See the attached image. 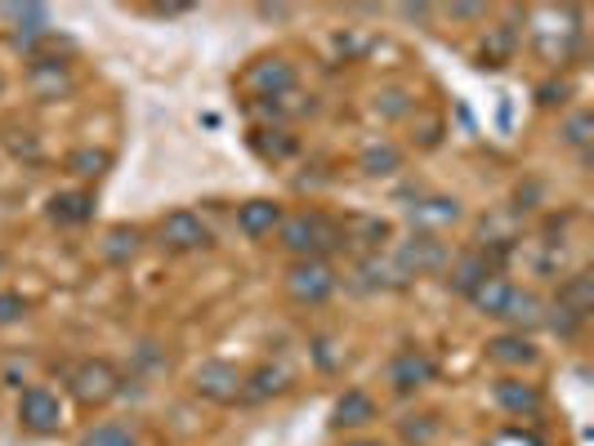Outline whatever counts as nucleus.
<instances>
[{"instance_id": "1", "label": "nucleus", "mask_w": 594, "mask_h": 446, "mask_svg": "<svg viewBox=\"0 0 594 446\" xmlns=\"http://www.w3.org/2000/svg\"><path fill=\"white\" fill-rule=\"evenodd\" d=\"M63 379H68V393L81 407H108L125 385L121 370L108 357H81V362H72L68 370H63Z\"/></svg>"}, {"instance_id": "2", "label": "nucleus", "mask_w": 594, "mask_h": 446, "mask_svg": "<svg viewBox=\"0 0 594 446\" xmlns=\"http://www.w3.org/2000/svg\"><path fill=\"white\" fill-rule=\"evenodd\" d=\"M278 232H282V245L295 254V260H322L326 250L340 245V228H336L332 219L313 215V210H304V215H282Z\"/></svg>"}, {"instance_id": "3", "label": "nucleus", "mask_w": 594, "mask_h": 446, "mask_svg": "<svg viewBox=\"0 0 594 446\" xmlns=\"http://www.w3.org/2000/svg\"><path fill=\"white\" fill-rule=\"evenodd\" d=\"M336 286H340V277H336V268L326 260H295L287 268V290H291L295 304L317 308V304H326L336 295Z\"/></svg>"}, {"instance_id": "4", "label": "nucleus", "mask_w": 594, "mask_h": 446, "mask_svg": "<svg viewBox=\"0 0 594 446\" xmlns=\"http://www.w3.org/2000/svg\"><path fill=\"white\" fill-rule=\"evenodd\" d=\"M242 90L255 94L259 103H273V99H282V94L295 90V68H291L287 58H259V62H250V68H246Z\"/></svg>"}, {"instance_id": "5", "label": "nucleus", "mask_w": 594, "mask_h": 446, "mask_svg": "<svg viewBox=\"0 0 594 446\" xmlns=\"http://www.w3.org/2000/svg\"><path fill=\"white\" fill-rule=\"evenodd\" d=\"M403 277H421V273H442L447 268V245L434 232H412L399 245V260H393Z\"/></svg>"}, {"instance_id": "6", "label": "nucleus", "mask_w": 594, "mask_h": 446, "mask_svg": "<svg viewBox=\"0 0 594 446\" xmlns=\"http://www.w3.org/2000/svg\"><path fill=\"white\" fill-rule=\"evenodd\" d=\"M192 389L202 393L206 402L228 407V402H237V398H242V370H237V366H228V362H202V366L192 370Z\"/></svg>"}, {"instance_id": "7", "label": "nucleus", "mask_w": 594, "mask_h": 446, "mask_svg": "<svg viewBox=\"0 0 594 446\" xmlns=\"http://www.w3.org/2000/svg\"><path fill=\"white\" fill-rule=\"evenodd\" d=\"M157 237H161V245H170V250H179V254L206 250V245H211V228L202 224V215H192V210H170V215L161 219Z\"/></svg>"}, {"instance_id": "8", "label": "nucleus", "mask_w": 594, "mask_h": 446, "mask_svg": "<svg viewBox=\"0 0 594 446\" xmlns=\"http://www.w3.org/2000/svg\"><path fill=\"white\" fill-rule=\"evenodd\" d=\"M389 385H393V393H416V389L434 385V357L425 348H399L389 362Z\"/></svg>"}, {"instance_id": "9", "label": "nucleus", "mask_w": 594, "mask_h": 446, "mask_svg": "<svg viewBox=\"0 0 594 446\" xmlns=\"http://www.w3.org/2000/svg\"><path fill=\"white\" fill-rule=\"evenodd\" d=\"M19 424L27 428V433H54L58 424H63V402L49 393V389H41V385H32V389H23V398H19Z\"/></svg>"}, {"instance_id": "10", "label": "nucleus", "mask_w": 594, "mask_h": 446, "mask_svg": "<svg viewBox=\"0 0 594 446\" xmlns=\"http://www.w3.org/2000/svg\"><path fill=\"white\" fill-rule=\"evenodd\" d=\"M496 317L514 327V335H527V331L546 327V304H541L533 290L509 286V295H505V304H501V312H496Z\"/></svg>"}, {"instance_id": "11", "label": "nucleus", "mask_w": 594, "mask_h": 446, "mask_svg": "<svg viewBox=\"0 0 594 446\" xmlns=\"http://www.w3.org/2000/svg\"><path fill=\"white\" fill-rule=\"evenodd\" d=\"M0 19L10 23V32L23 49H32L36 41L49 36V10L45 5H0Z\"/></svg>"}, {"instance_id": "12", "label": "nucleus", "mask_w": 594, "mask_h": 446, "mask_svg": "<svg viewBox=\"0 0 594 446\" xmlns=\"http://www.w3.org/2000/svg\"><path fill=\"white\" fill-rule=\"evenodd\" d=\"M287 389H291V370L273 366V362H264L259 370L242 375V402H269V398H282Z\"/></svg>"}, {"instance_id": "13", "label": "nucleus", "mask_w": 594, "mask_h": 446, "mask_svg": "<svg viewBox=\"0 0 594 446\" xmlns=\"http://www.w3.org/2000/svg\"><path fill=\"white\" fill-rule=\"evenodd\" d=\"M492 273H496V264L487 260V254H483V250H470V254H460V260L447 268V286H451L456 295L470 299V290H474L479 282H487Z\"/></svg>"}, {"instance_id": "14", "label": "nucleus", "mask_w": 594, "mask_h": 446, "mask_svg": "<svg viewBox=\"0 0 594 446\" xmlns=\"http://www.w3.org/2000/svg\"><path fill=\"white\" fill-rule=\"evenodd\" d=\"M496 407L509 411V415H537L541 411V389L537 385H527V379H496Z\"/></svg>"}, {"instance_id": "15", "label": "nucleus", "mask_w": 594, "mask_h": 446, "mask_svg": "<svg viewBox=\"0 0 594 446\" xmlns=\"http://www.w3.org/2000/svg\"><path fill=\"white\" fill-rule=\"evenodd\" d=\"M27 81H32V90H36L41 99H58V94H68V90H72L68 62H58V58H32Z\"/></svg>"}, {"instance_id": "16", "label": "nucleus", "mask_w": 594, "mask_h": 446, "mask_svg": "<svg viewBox=\"0 0 594 446\" xmlns=\"http://www.w3.org/2000/svg\"><path fill=\"white\" fill-rule=\"evenodd\" d=\"M278 224H282V206H278V202H269V197L237 206V228H242L246 237H269Z\"/></svg>"}, {"instance_id": "17", "label": "nucleus", "mask_w": 594, "mask_h": 446, "mask_svg": "<svg viewBox=\"0 0 594 446\" xmlns=\"http://www.w3.org/2000/svg\"><path fill=\"white\" fill-rule=\"evenodd\" d=\"M49 219L63 228H77L94 219V197L90 193H54L49 197Z\"/></svg>"}, {"instance_id": "18", "label": "nucleus", "mask_w": 594, "mask_h": 446, "mask_svg": "<svg viewBox=\"0 0 594 446\" xmlns=\"http://www.w3.org/2000/svg\"><path fill=\"white\" fill-rule=\"evenodd\" d=\"M371 420H376V402L362 389H349L332 411V428H367Z\"/></svg>"}, {"instance_id": "19", "label": "nucleus", "mask_w": 594, "mask_h": 446, "mask_svg": "<svg viewBox=\"0 0 594 446\" xmlns=\"http://www.w3.org/2000/svg\"><path fill=\"white\" fill-rule=\"evenodd\" d=\"M487 357L496 362V366H533L537 362V344L527 340V335H496L492 344H487Z\"/></svg>"}, {"instance_id": "20", "label": "nucleus", "mask_w": 594, "mask_h": 446, "mask_svg": "<svg viewBox=\"0 0 594 446\" xmlns=\"http://www.w3.org/2000/svg\"><path fill=\"white\" fill-rule=\"evenodd\" d=\"M559 308H568L572 317H581V322H585V317L594 312V277L590 273H572L563 286H559V299H554Z\"/></svg>"}, {"instance_id": "21", "label": "nucleus", "mask_w": 594, "mask_h": 446, "mask_svg": "<svg viewBox=\"0 0 594 446\" xmlns=\"http://www.w3.org/2000/svg\"><path fill=\"white\" fill-rule=\"evenodd\" d=\"M139 241H144V237H139V228L116 224V228L103 237V245H99V250H103V260H108V264H130V260L139 254Z\"/></svg>"}, {"instance_id": "22", "label": "nucleus", "mask_w": 594, "mask_h": 446, "mask_svg": "<svg viewBox=\"0 0 594 446\" xmlns=\"http://www.w3.org/2000/svg\"><path fill=\"white\" fill-rule=\"evenodd\" d=\"M460 219V202L456 197H425L412 206V224H456Z\"/></svg>"}, {"instance_id": "23", "label": "nucleus", "mask_w": 594, "mask_h": 446, "mask_svg": "<svg viewBox=\"0 0 594 446\" xmlns=\"http://www.w3.org/2000/svg\"><path fill=\"white\" fill-rule=\"evenodd\" d=\"M505 295H509V282H505L501 273H492L487 282H479V286L470 290V304H474L479 312L496 317V312H501V304H505Z\"/></svg>"}, {"instance_id": "24", "label": "nucleus", "mask_w": 594, "mask_h": 446, "mask_svg": "<svg viewBox=\"0 0 594 446\" xmlns=\"http://www.w3.org/2000/svg\"><path fill=\"white\" fill-rule=\"evenodd\" d=\"M362 174H371V179H380V174H393V170H399L403 165V152L399 148H393V144H371L367 152H362Z\"/></svg>"}, {"instance_id": "25", "label": "nucleus", "mask_w": 594, "mask_h": 446, "mask_svg": "<svg viewBox=\"0 0 594 446\" xmlns=\"http://www.w3.org/2000/svg\"><path fill=\"white\" fill-rule=\"evenodd\" d=\"M77 446H139V442H135V433H130L125 424H94V428L81 433Z\"/></svg>"}, {"instance_id": "26", "label": "nucleus", "mask_w": 594, "mask_h": 446, "mask_svg": "<svg viewBox=\"0 0 594 446\" xmlns=\"http://www.w3.org/2000/svg\"><path fill=\"white\" fill-rule=\"evenodd\" d=\"M559 135H563L568 148H585V144L594 139V116H590V112H572V116L563 121V130H559Z\"/></svg>"}, {"instance_id": "27", "label": "nucleus", "mask_w": 594, "mask_h": 446, "mask_svg": "<svg viewBox=\"0 0 594 446\" xmlns=\"http://www.w3.org/2000/svg\"><path fill=\"white\" fill-rule=\"evenodd\" d=\"M509 54H514V32H509V27H496V32L487 36V45H483V68H501Z\"/></svg>"}, {"instance_id": "28", "label": "nucleus", "mask_w": 594, "mask_h": 446, "mask_svg": "<svg viewBox=\"0 0 594 446\" xmlns=\"http://www.w3.org/2000/svg\"><path fill=\"white\" fill-rule=\"evenodd\" d=\"M68 170H72V174H81V179H99V174L108 170V152L81 148V152H72V157H68Z\"/></svg>"}, {"instance_id": "29", "label": "nucleus", "mask_w": 594, "mask_h": 446, "mask_svg": "<svg viewBox=\"0 0 594 446\" xmlns=\"http://www.w3.org/2000/svg\"><path fill=\"white\" fill-rule=\"evenodd\" d=\"M434 433H438V420H434V415H412V420H403V442H412V446L434 442Z\"/></svg>"}, {"instance_id": "30", "label": "nucleus", "mask_w": 594, "mask_h": 446, "mask_svg": "<svg viewBox=\"0 0 594 446\" xmlns=\"http://www.w3.org/2000/svg\"><path fill=\"white\" fill-rule=\"evenodd\" d=\"M27 312H32V304H27L23 295H14V290H0V327H14V322H23Z\"/></svg>"}, {"instance_id": "31", "label": "nucleus", "mask_w": 594, "mask_h": 446, "mask_svg": "<svg viewBox=\"0 0 594 446\" xmlns=\"http://www.w3.org/2000/svg\"><path fill=\"white\" fill-rule=\"evenodd\" d=\"M255 148H259L264 157H291V152H295V139H259V135H255Z\"/></svg>"}, {"instance_id": "32", "label": "nucleus", "mask_w": 594, "mask_h": 446, "mask_svg": "<svg viewBox=\"0 0 594 446\" xmlns=\"http://www.w3.org/2000/svg\"><path fill=\"white\" fill-rule=\"evenodd\" d=\"M376 107H380L384 116H403V112H407V103H403V94H399V90H384V94L376 99Z\"/></svg>"}, {"instance_id": "33", "label": "nucleus", "mask_w": 594, "mask_h": 446, "mask_svg": "<svg viewBox=\"0 0 594 446\" xmlns=\"http://www.w3.org/2000/svg\"><path fill=\"white\" fill-rule=\"evenodd\" d=\"M537 94H541V107H554V103H563V94H568V85H541Z\"/></svg>"}, {"instance_id": "34", "label": "nucleus", "mask_w": 594, "mask_h": 446, "mask_svg": "<svg viewBox=\"0 0 594 446\" xmlns=\"http://www.w3.org/2000/svg\"><path fill=\"white\" fill-rule=\"evenodd\" d=\"M153 14H161V19H175V14H188V5H153Z\"/></svg>"}, {"instance_id": "35", "label": "nucleus", "mask_w": 594, "mask_h": 446, "mask_svg": "<svg viewBox=\"0 0 594 446\" xmlns=\"http://www.w3.org/2000/svg\"><path fill=\"white\" fill-rule=\"evenodd\" d=\"M345 446H384V442H371V437H358V442H345Z\"/></svg>"}, {"instance_id": "36", "label": "nucleus", "mask_w": 594, "mask_h": 446, "mask_svg": "<svg viewBox=\"0 0 594 446\" xmlns=\"http://www.w3.org/2000/svg\"><path fill=\"white\" fill-rule=\"evenodd\" d=\"M0 94H5V72H0Z\"/></svg>"}, {"instance_id": "37", "label": "nucleus", "mask_w": 594, "mask_h": 446, "mask_svg": "<svg viewBox=\"0 0 594 446\" xmlns=\"http://www.w3.org/2000/svg\"><path fill=\"white\" fill-rule=\"evenodd\" d=\"M0 273H5V254H0Z\"/></svg>"}]
</instances>
